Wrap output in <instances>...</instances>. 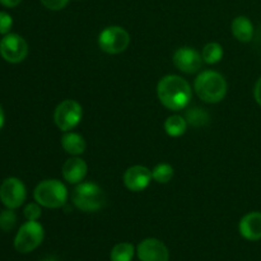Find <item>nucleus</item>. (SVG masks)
Listing matches in <instances>:
<instances>
[{"label": "nucleus", "instance_id": "obj_25", "mask_svg": "<svg viewBox=\"0 0 261 261\" xmlns=\"http://www.w3.org/2000/svg\"><path fill=\"white\" fill-rule=\"evenodd\" d=\"M41 3L50 10H61L68 5L69 0H41Z\"/></svg>", "mask_w": 261, "mask_h": 261}, {"label": "nucleus", "instance_id": "obj_4", "mask_svg": "<svg viewBox=\"0 0 261 261\" xmlns=\"http://www.w3.org/2000/svg\"><path fill=\"white\" fill-rule=\"evenodd\" d=\"M33 198L41 206L56 209L63 206L68 200V189L59 180H45L36 186Z\"/></svg>", "mask_w": 261, "mask_h": 261}, {"label": "nucleus", "instance_id": "obj_16", "mask_svg": "<svg viewBox=\"0 0 261 261\" xmlns=\"http://www.w3.org/2000/svg\"><path fill=\"white\" fill-rule=\"evenodd\" d=\"M61 145H63L64 150L71 155H79L86 150V140L82 135L76 134V133L66 132L61 138Z\"/></svg>", "mask_w": 261, "mask_h": 261}, {"label": "nucleus", "instance_id": "obj_15", "mask_svg": "<svg viewBox=\"0 0 261 261\" xmlns=\"http://www.w3.org/2000/svg\"><path fill=\"white\" fill-rule=\"evenodd\" d=\"M232 33L241 42H250L254 36V25L252 22L245 15L234 18L232 22Z\"/></svg>", "mask_w": 261, "mask_h": 261}, {"label": "nucleus", "instance_id": "obj_13", "mask_svg": "<svg viewBox=\"0 0 261 261\" xmlns=\"http://www.w3.org/2000/svg\"><path fill=\"white\" fill-rule=\"evenodd\" d=\"M240 233L244 239L249 241H259L261 240V213L252 212L246 214L240 222Z\"/></svg>", "mask_w": 261, "mask_h": 261}, {"label": "nucleus", "instance_id": "obj_26", "mask_svg": "<svg viewBox=\"0 0 261 261\" xmlns=\"http://www.w3.org/2000/svg\"><path fill=\"white\" fill-rule=\"evenodd\" d=\"M22 3V0H0V4L5 8H15Z\"/></svg>", "mask_w": 261, "mask_h": 261}, {"label": "nucleus", "instance_id": "obj_14", "mask_svg": "<svg viewBox=\"0 0 261 261\" xmlns=\"http://www.w3.org/2000/svg\"><path fill=\"white\" fill-rule=\"evenodd\" d=\"M87 163L78 157L70 158L63 166V176L69 184H81L87 176Z\"/></svg>", "mask_w": 261, "mask_h": 261}, {"label": "nucleus", "instance_id": "obj_18", "mask_svg": "<svg viewBox=\"0 0 261 261\" xmlns=\"http://www.w3.org/2000/svg\"><path fill=\"white\" fill-rule=\"evenodd\" d=\"M209 114L204 109H200V107H194V109H190L188 112H186L185 120L188 121L189 125L194 127H201L205 126L209 122Z\"/></svg>", "mask_w": 261, "mask_h": 261}, {"label": "nucleus", "instance_id": "obj_3", "mask_svg": "<svg viewBox=\"0 0 261 261\" xmlns=\"http://www.w3.org/2000/svg\"><path fill=\"white\" fill-rule=\"evenodd\" d=\"M73 204L86 213L99 211L106 204L103 190L94 182H81L71 194Z\"/></svg>", "mask_w": 261, "mask_h": 261}, {"label": "nucleus", "instance_id": "obj_6", "mask_svg": "<svg viewBox=\"0 0 261 261\" xmlns=\"http://www.w3.org/2000/svg\"><path fill=\"white\" fill-rule=\"evenodd\" d=\"M129 43V33L119 25H111V27L105 28L98 36V45L101 50L107 54H112V55L126 50Z\"/></svg>", "mask_w": 261, "mask_h": 261}, {"label": "nucleus", "instance_id": "obj_23", "mask_svg": "<svg viewBox=\"0 0 261 261\" xmlns=\"http://www.w3.org/2000/svg\"><path fill=\"white\" fill-rule=\"evenodd\" d=\"M25 219L27 221H38V218L41 217V206L40 204L36 201V203H30L25 205L24 211H23Z\"/></svg>", "mask_w": 261, "mask_h": 261}, {"label": "nucleus", "instance_id": "obj_12", "mask_svg": "<svg viewBox=\"0 0 261 261\" xmlns=\"http://www.w3.org/2000/svg\"><path fill=\"white\" fill-rule=\"evenodd\" d=\"M152 171L148 170L144 166H133L127 168L124 175V184L130 191H143L148 188L152 180Z\"/></svg>", "mask_w": 261, "mask_h": 261}, {"label": "nucleus", "instance_id": "obj_2", "mask_svg": "<svg viewBox=\"0 0 261 261\" xmlns=\"http://www.w3.org/2000/svg\"><path fill=\"white\" fill-rule=\"evenodd\" d=\"M196 94L208 103H217L226 97L227 82L223 75L213 70H205L199 74L194 84Z\"/></svg>", "mask_w": 261, "mask_h": 261}, {"label": "nucleus", "instance_id": "obj_9", "mask_svg": "<svg viewBox=\"0 0 261 261\" xmlns=\"http://www.w3.org/2000/svg\"><path fill=\"white\" fill-rule=\"evenodd\" d=\"M27 198L25 186L19 178L8 177L0 185V201L8 209H17Z\"/></svg>", "mask_w": 261, "mask_h": 261}, {"label": "nucleus", "instance_id": "obj_21", "mask_svg": "<svg viewBox=\"0 0 261 261\" xmlns=\"http://www.w3.org/2000/svg\"><path fill=\"white\" fill-rule=\"evenodd\" d=\"M153 180L160 184H167L173 177V168L168 163H160L152 171Z\"/></svg>", "mask_w": 261, "mask_h": 261}, {"label": "nucleus", "instance_id": "obj_27", "mask_svg": "<svg viewBox=\"0 0 261 261\" xmlns=\"http://www.w3.org/2000/svg\"><path fill=\"white\" fill-rule=\"evenodd\" d=\"M254 94H255V99H256V102L261 106V78L256 82V86H255V89H254Z\"/></svg>", "mask_w": 261, "mask_h": 261}, {"label": "nucleus", "instance_id": "obj_5", "mask_svg": "<svg viewBox=\"0 0 261 261\" xmlns=\"http://www.w3.org/2000/svg\"><path fill=\"white\" fill-rule=\"evenodd\" d=\"M45 231L37 221H27L18 229L14 239V249L20 254H28L37 249L43 241Z\"/></svg>", "mask_w": 261, "mask_h": 261}, {"label": "nucleus", "instance_id": "obj_1", "mask_svg": "<svg viewBox=\"0 0 261 261\" xmlns=\"http://www.w3.org/2000/svg\"><path fill=\"white\" fill-rule=\"evenodd\" d=\"M191 87L178 75H167L158 83L157 94L161 103L168 110L180 111L185 109L191 99Z\"/></svg>", "mask_w": 261, "mask_h": 261}, {"label": "nucleus", "instance_id": "obj_17", "mask_svg": "<svg viewBox=\"0 0 261 261\" xmlns=\"http://www.w3.org/2000/svg\"><path fill=\"white\" fill-rule=\"evenodd\" d=\"M186 127H188V121L182 116H178V115H172L165 122L166 133L173 138L181 137L182 134H185Z\"/></svg>", "mask_w": 261, "mask_h": 261}, {"label": "nucleus", "instance_id": "obj_7", "mask_svg": "<svg viewBox=\"0 0 261 261\" xmlns=\"http://www.w3.org/2000/svg\"><path fill=\"white\" fill-rule=\"evenodd\" d=\"M28 55V43L17 33H8L0 40V56L10 64L22 63Z\"/></svg>", "mask_w": 261, "mask_h": 261}, {"label": "nucleus", "instance_id": "obj_10", "mask_svg": "<svg viewBox=\"0 0 261 261\" xmlns=\"http://www.w3.org/2000/svg\"><path fill=\"white\" fill-rule=\"evenodd\" d=\"M138 257L140 261H168L170 252L166 245L157 239H145L138 245Z\"/></svg>", "mask_w": 261, "mask_h": 261}, {"label": "nucleus", "instance_id": "obj_8", "mask_svg": "<svg viewBox=\"0 0 261 261\" xmlns=\"http://www.w3.org/2000/svg\"><path fill=\"white\" fill-rule=\"evenodd\" d=\"M82 115H83V111L78 102L74 99H65L56 107L54 120H55L56 126L66 133L70 132L81 122Z\"/></svg>", "mask_w": 261, "mask_h": 261}, {"label": "nucleus", "instance_id": "obj_11", "mask_svg": "<svg viewBox=\"0 0 261 261\" xmlns=\"http://www.w3.org/2000/svg\"><path fill=\"white\" fill-rule=\"evenodd\" d=\"M203 56L191 47H181L173 55V64L180 71L186 74L196 73L201 68Z\"/></svg>", "mask_w": 261, "mask_h": 261}, {"label": "nucleus", "instance_id": "obj_19", "mask_svg": "<svg viewBox=\"0 0 261 261\" xmlns=\"http://www.w3.org/2000/svg\"><path fill=\"white\" fill-rule=\"evenodd\" d=\"M111 261H132L134 257V246L129 242L115 245L111 250Z\"/></svg>", "mask_w": 261, "mask_h": 261}, {"label": "nucleus", "instance_id": "obj_28", "mask_svg": "<svg viewBox=\"0 0 261 261\" xmlns=\"http://www.w3.org/2000/svg\"><path fill=\"white\" fill-rule=\"evenodd\" d=\"M4 122H5V115H4V110L3 107L0 106V129L4 126Z\"/></svg>", "mask_w": 261, "mask_h": 261}, {"label": "nucleus", "instance_id": "obj_20", "mask_svg": "<svg viewBox=\"0 0 261 261\" xmlns=\"http://www.w3.org/2000/svg\"><path fill=\"white\" fill-rule=\"evenodd\" d=\"M201 56L206 64H217L221 61L222 56H223V48L219 43L211 42L203 48V55Z\"/></svg>", "mask_w": 261, "mask_h": 261}, {"label": "nucleus", "instance_id": "obj_24", "mask_svg": "<svg viewBox=\"0 0 261 261\" xmlns=\"http://www.w3.org/2000/svg\"><path fill=\"white\" fill-rule=\"evenodd\" d=\"M13 27V18L9 13L0 12V35L5 36L10 33Z\"/></svg>", "mask_w": 261, "mask_h": 261}, {"label": "nucleus", "instance_id": "obj_22", "mask_svg": "<svg viewBox=\"0 0 261 261\" xmlns=\"http://www.w3.org/2000/svg\"><path fill=\"white\" fill-rule=\"evenodd\" d=\"M17 224V216L14 209H5L0 212V229L4 232H10Z\"/></svg>", "mask_w": 261, "mask_h": 261}]
</instances>
